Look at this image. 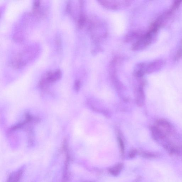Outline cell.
I'll use <instances>...</instances> for the list:
<instances>
[{
  "instance_id": "obj_9",
  "label": "cell",
  "mask_w": 182,
  "mask_h": 182,
  "mask_svg": "<svg viewBox=\"0 0 182 182\" xmlns=\"http://www.w3.org/2000/svg\"><path fill=\"white\" fill-rule=\"evenodd\" d=\"M56 43L57 48L59 49H60L61 45V40L60 39V38L58 36H57V37H56Z\"/></svg>"
},
{
  "instance_id": "obj_7",
  "label": "cell",
  "mask_w": 182,
  "mask_h": 182,
  "mask_svg": "<svg viewBox=\"0 0 182 182\" xmlns=\"http://www.w3.org/2000/svg\"><path fill=\"white\" fill-rule=\"evenodd\" d=\"M182 56V47L181 48L179 49V50L178 51V53H177V54L176 56H175V60L176 61H177L179 60V59H180L181 58V56Z\"/></svg>"
},
{
  "instance_id": "obj_2",
  "label": "cell",
  "mask_w": 182,
  "mask_h": 182,
  "mask_svg": "<svg viewBox=\"0 0 182 182\" xmlns=\"http://www.w3.org/2000/svg\"><path fill=\"white\" fill-rule=\"evenodd\" d=\"M152 132L154 138L156 140L163 139L166 135L164 132L157 127H153Z\"/></svg>"
},
{
  "instance_id": "obj_1",
  "label": "cell",
  "mask_w": 182,
  "mask_h": 182,
  "mask_svg": "<svg viewBox=\"0 0 182 182\" xmlns=\"http://www.w3.org/2000/svg\"><path fill=\"white\" fill-rule=\"evenodd\" d=\"M23 171L19 169L11 174L7 180L6 182H19L22 178Z\"/></svg>"
},
{
  "instance_id": "obj_11",
  "label": "cell",
  "mask_w": 182,
  "mask_h": 182,
  "mask_svg": "<svg viewBox=\"0 0 182 182\" xmlns=\"http://www.w3.org/2000/svg\"><path fill=\"white\" fill-rule=\"evenodd\" d=\"M40 1H35L34 2V9L39 8L40 5Z\"/></svg>"
},
{
  "instance_id": "obj_10",
  "label": "cell",
  "mask_w": 182,
  "mask_h": 182,
  "mask_svg": "<svg viewBox=\"0 0 182 182\" xmlns=\"http://www.w3.org/2000/svg\"><path fill=\"white\" fill-rule=\"evenodd\" d=\"M119 141L120 144V147L121 149L122 152H124V145L122 139L121 138H119Z\"/></svg>"
},
{
  "instance_id": "obj_6",
  "label": "cell",
  "mask_w": 182,
  "mask_h": 182,
  "mask_svg": "<svg viewBox=\"0 0 182 182\" xmlns=\"http://www.w3.org/2000/svg\"><path fill=\"white\" fill-rule=\"evenodd\" d=\"M80 87V82L78 80H76L74 84V89L75 91L78 92Z\"/></svg>"
},
{
  "instance_id": "obj_3",
  "label": "cell",
  "mask_w": 182,
  "mask_h": 182,
  "mask_svg": "<svg viewBox=\"0 0 182 182\" xmlns=\"http://www.w3.org/2000/svg\"><path fill=\"white\" fill-rule=\"evenodd\" d=\"M28 123H29L27 121L25 120L23 122L19 123L18 124H16L14 125V126H11L10 128L8 129L7 133L9 134L11 133H13L14 131L22 129Z\"/></svg>"
},
{
  "instance_id": "obj_12",
  "label": "cell",
  "mask_w": 182,
  "mask_h": 182,
  "mask_svg": "<svg viewBox=\"0 0 182 182\" xmlns=\"http://www.w3.org/2000/svg\"><path fill=\"white\" fill-rule=\"evenodd\" d=\"M136 152L135 150H133L131 151L129 154V157L131 158H133L136 155Z\"/></svg>"
},
{
  "instance_id": "obj_5",
  "label": "cell",
  "mask_w": 182,
  "mask_h": 182,
  "mask_svg": "<svg viewBox=\"0 0 182 182\" xmlns=\"http://www.w3.org/2000/svg\"><path fill=\"white\" fill-rule=\"evenodd\" d=\"M123 165L121 164H118L109 170L110 173L113 176H117L122 169Z\"/></svg>"
},
{
  "instance_id": "obj_13",
  "label": "cell",
  "mask_w": 182,
  "mask_h": 182,
  "mask_svg": "<svg viewBox=\"0 0 182 182\" xmlns=\"http://www.w3.org/2000/svg\"><path fill=\"white\" fill-rule=\"evenodd\" d=\"M66 11L69 13L71 12V5L69 3H68L67 7H66Z\"/></svg>"
},
{
  "instance_id": "obj_8",
  "label": "cell",
  "mask_w": 182,
  "mask_h": 182,
  "mask_svg": "<svg viewBox=\"0 0 182 182\" xmlns=\"http://www.w3.org/2000/svg\"><path fill=\"white\" fill-rule=\"evenodd\" d=\"M85 22V19L83 15H80L78 21L79 27L82 28Z\"/></svg>"
},
{
  "instance_id": "obj_4",
  "label": "cell",
  "mask_w": 182,
  "mask_h": 182,
  "mask_svg": "<svg viewBox=\"0 0 182 182\" xmlns=\"http://www.w3.org/2000/svg\"><path fill=\"white\" fill-rule=\"evenodd\" d=\"M158 127H162L167 132H169L171 130V124L166 121L161 120L158 121L157 122Z\"/></svg>"
}]
</instances>
